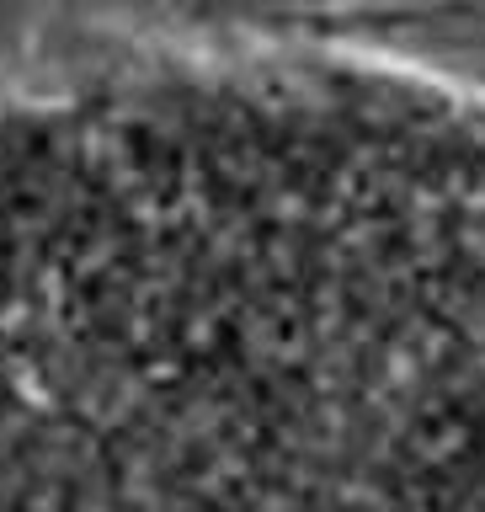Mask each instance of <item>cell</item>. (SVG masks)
Listing matches in <instances>:
<instances>
[{
    "instance_id": "1",
    "label": "cell",
    "mask_w": 485,
    "mask_h": 512,
    "mask_svg": "<svg viewBox=\"0 0 485 512\" xmlns=\"http://www.w3.org/2000/svg\"><path fill=\"white\" fill-rule=\"evenodd\" d=\"M0 512H485V102L267 70L0 331Z\"/></svg>"
}]
</instances>
